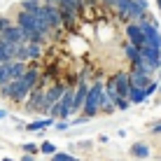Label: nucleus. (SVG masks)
Masks as SVG:
<instances>
[{"mask_svg":"<svg viewBox=\"0 0 161 161\" xmlns=\"http://www.w3.org/2000/svg\"><path fill=\"white\" fill-rule=\"evenodd\" d=\"M40 152H44V154H54L56 152V147L52 145V142H42V147H40Z\"/></svg>","mask_w":161,"mask_h":161,"instance_id":"16","label":"nucleus"},{"mask_svg":"<svg viewBox=\"0 0 161 161\" xmlns=\"http://www.w3.org/2000/svg\"><path fill=\"white\" fill-rule=\"evenodd\" d=\"M37 82H40V70L37 68H26V73L21 77H16V80L0 86V96H7V98H12L14 103H21Z\"/></svg>","mask_w":161,"mask_h":161,"instance_id":"1","label":"nucleus"},{"mask_svg":"<svg viewBox=\"0 0 161 161\" xmlns=\"http://www.w3.org/2000/svg\"><path fill=\"white\" fill-rule=\"evenodd\" d=\"M65 91V86L63 84H52V86H47V91H44V103H42V112H49L52 110V105L61 98V93Z\"/></svg>","mask_w":161,"mask_h":161,"instance_id":"4","label":"nucleus"},{"mask_svg":"<svg viewBox=\"0 0 161 161\" xmlns=\"http://www.w3.org/2000/svg\"><path fill=\"white\" fill-rule=\"evenodd\" d=\"M103 84L101 82H96L91 89L86 91V101H84V119H89L91 114H96L98 105H101V98H103Z\"/></svg>","mask_w":161,"mask_h":161,"instance_id":"2","label":"nucleus"},{"mask_svg":"<svg viewBox=\"0 0 161 161\" xmlns=\"http://www.w3.org/2000/svg\"><path fill=\"white\" fill-rule=\"evenodd\" d=\"M129 98L133 103H142L145 101V91L142 89H136V86H131V91H129Z\"/></svg>","mask_w":161,"mask_h":161,"instance_id":"14","label":"nucleus"},{"mask_svg":"<svg viewBox=\"0 0 161 161\" xmlns=\"http://www.w3.org/2000/svg\"><path fill=\"white\" fill-rule=\"evenodd\" d=\"M114 9H119L124 16H131V19H140V16H145V12H147V9H142L140 5H138V0H117Z\"/></svg>","mask_w":161,"mask_h":161,"instance_id":"3","label":"nucleus"},{"mask_svg":"<svg viewBox=\"0 0 161 161\" xmlns=\"http://www.w3.org/2000/svg\"><path fill=\"white\" fill-rule=\"evenodd\" d=\"M54 119H40V121H33V124H28V131H40L44 129V126H49Z\"/></svg>","mask_w":161,"mask_h":161,"instance_id":"15","label":"nucleus"},{"mask_svg":"<svg viewBox=\"0 0 161 161\" xmlns=\"http://www.w3.org/2000/svg\"><path fill=\"white\" fill-rule=\"evenodd\" d=\"M126 35H129V40H131L133 47L140 49L142 44H145V35H142V31H140V24H129V26H126Z\"/></svg>","mask_w":161,"mask_h":161,"instance_id":"9","label":"nucleus"},{"mask_svg":"<svg viewBox=\"0 0 161 161\" xmlns=\"http://www.w3.org/2000/svg\"><path fill=\"white\" fill-rule=\"evenodd\" d=\"M140 31L145 35V44H149L154 49H161V35L157 31V24H140Z\"/></svg>","mask_w":161,"mask_h":161,"instance_id":"5","label":"nucleus"},{"mask_svg":"<svg viewBox=\"0 0 161 161\" xmlns=\"http://www.w3.org/2000/svg\"><path fill=\"white\" fill-rule=\"evenodd\" d=\"M9 26H12V21H9L7 16H3V14H0V33H3L5 28H9Z\"/></svg>","mask_w":161,"mask_h":161,"instance_id":"18","label":"nucleus"},{"mask_svg":"<svg viewBox=\"0 0 161 161\" xmlns=\"http://www.w3.org/2000/svg\"><path fill=\"white\" fill-rule=\"evenodd\" d=\"M24 152H26V154H35V152H37V147L33 145V142H28V145H24Z\"/></svg>","mask_w":161,"mask_h":161,"instance_id":"19","label":"nucleus"},{"mask_svg":"<svg viewBox=\"0 0 161 161\" xmlns=\"http://www.w3.org/2000/svg\"><path fill=\"white\" fill-rule=\"evenodd\" d=\"M86 84L84 82H80L77 84V89H75V96H73V112H77L80 108H84V101H86Z\"/></svg>","mask_w":161,"mask_h":161,"instance_id":"11","label":"nucleus"},{"mask_svg":"<svg viewBox=\"0 0 161 161\" xmlns=\"http://www.w3.org/2000/svg\"><path fill=\"white\" fill-rule=\"evenodd\" d=\"M129 77H131V86L142 89V91H145L147 84H149V75H147V73H142V70H138V68H133V73H131Z\"/></svg>","mask_w":161,"mask_h":161,"instance_id":"10","label":"nucleus"},{"mask_svg":"<svg viewBox=\"0 0 161 161\" xmlns=\"http://www.w3.org/2000/svg\"><path fill=\"white\" fill-rule=\"evenodd\" d=\"M131 154L138 157V159H145V157H149V147L145 145V142H138V145L131 147Z\"/></svg>","mask_w":161,"mask_h":161,"instance_id":"13","label":"nucleus"},{"mask_svg":"<svg viewBox=\"0 0 161 161\" xmlns=\"http://www.w3.org/2000/svg\"><path fill=\"white\" fill-rule=\"evenodd\" d=\"M154 89H157V84H152V82H149V84H147V89H145V98L149 96V93H152L154 91Z\"/></svg>","mask_w":161,"mask_h":161,"instance_id":"20","label":"nucleus"},{"mask_svg":"<svg viewBox=\"0 0 161 161\" xmlns=\"http://www.w3.org/2000/svg\"><path fill=\"white\" fill-rule=\"evenodd\" d=\"M5 117V110H0V119H3Z\"/></svg>","mask_w":161,"mask_h":161,"instance_id":"24","label":"nucleus"},{"mask_svg":"<svg viewBox=\"0 0 161 161\" xmlns=\"http://www.w3.org/2000/svg\"><path fill=\"white\" fill-rule=\"evenodd\" d=\"M70 159H73V157H70V154H63V152H56L52 157V161H70Z\"/></svg>","mask_w":161,"mask_h":161,"instance_id":"17","label":"nucleus"},{"mask_svg":"<svg viewBox=\"0 0 161 161\" xmlns=\"http://www.w3.org/2000/svg\"><path fill=\"white\" fill-rule=\"evenodd\" d=\"M52 3H56V5H65V3H75V0H52Z\"/></svg>","mask_w":161,"mask_h":161,"instance_id":"21","label":"nucleus"},{"mask_svg":"<svg viewBox=\"0 0 161 161\" xmlns=\"http://www.w3.org/2000/svg\"><path fill=\"white\" fill-rule=\"evenodd\" d=\"M70 161H75V159H70Z\"/></svg>","mask_w":161,"mask_h":161,"instance_id":"28","label":"nucleus"},{"mask_svg":"<svg viewBox=\"0 0 161 161\" xmlns=\"http://www.w3.org/2000/svg\"><path fill=\"white\" fill-rule=\"evenodd\" d=\"M3 161H12V159H3Z\"/></svg>","mask_w":161,"mask_h":161,"instance_id":"26","label":"nucleus"},{"mask_svg":"<svg viewBox=\"0 0 161 161\" xmlns=\"http://www.w3.org/2000/svg\"><path fill=\"white\" fill-rule=\"evenodd\" d=\"M21 161H33V157H24V159H21Z\"/></svg>","mask_w":161,"mask_h":161,"instance_id":"23","label":"nucleus"},{"mask_svg":"<svg viewBox=\"0 0 161 161\" xmlns=\"http://www.w3.org/2000/svg\"><path fill=\"white\" fill-rule=\"evenodd\" d=\"M112 84H114V89H117V93L119 96H129V91H131V77L126 75V73H117L112 77Z\"/></svg>","mask_w":161,"mask_h":161,"instance_id":"8","label":"nucleus"},{"mask_svg":"<svg viewBox=\"0 0 161 161\" xmlns=\"http://www.w3.org/2000/svg\"><path fill=\"white\" fill-rule=\"evenodd\" d=\"M0 44H3V40H0Z\"/></svg>","mask_w":161,"mask_h":161,"instance_id":"27","label":"nucleus"},{"mask_svg":"<svg viewBox=\"0 0 161 161\" xmlns=\"http://www.w3.org/2000/svg\"><path fill=\"white\" fill-rule=\"evenodd\" d=\"M154 133H161V124H159V126H154Z\"/></svg>","mask_w":161,"mask_h":161,"instance_id":"22","label":"nucleus"},{"mask_svg":"<svg viewBox=\"0 0 161 161\" xmlns=\"http://www.w3.org/2000/svg\"><path fill=\"white\" fill-rule=\"evenodd\" d=\"M138 52H140V58L145 61V63L149 65V68H159L161 65V54H159V49H154V47H149V44H142L140 49H138Z\"/></svg>","mask_w":161,"mask_h":161,"instance_id":"6","label":"nucleus"},{"mask_svg":"<svg viewBox=\"0 0 161 161\" xmlns=\"http://www.w3.org/2000/svg\"><path fill=\"white\" fill-rule=\"evenodd\" d=\"M159 89H161V84H159Z\"/></svg>","mask_w":161,"mask_h":161,"instance_id":"29","label":"nucleus"},{"mask_svg":"<svg viewBox=\"0 0 161 161\" xmlns=\"http://www.w3.org/2000/svg\"><path fill=\"white\" fill-rule=\"evenodd\" d=\"M157 5H159V9H161V0H157Z\"/></svg>","mask_w":161,"mask_h":161,"instance_id":"25","label":"nucleus"},{"mask_svg":"<svg viewBox=\"0 0 161 161\" xmlns=\"http://www.w3.org/2000/svg\"><path fill=\"white\" fill-rule=\"evenodd\" d=\"M124 52H126V56L131 58V63H133V65H138V63L142 61V58H140V52H138V47H133V44H126Z\"/></svg>","mask_w":161,"mask_h":161,"instance_id":"12","label":"nucleus"},{"mask_svg":"<svg viewBox=\"0 0 161 161\" xmlns=\"http://www.w3.org/2000/svg\"><path fill=\"white\" fill-rule=\"evenodd\" d=\"M0 40L3 42H26V31L21 28V26L12 24L9 28H5L0 33Z\"/></svg>","mask_w":161,"mask_h":161,"instance_id":"7","label":"nucleus"}]
</instances>
